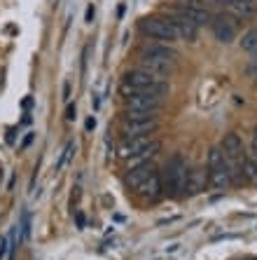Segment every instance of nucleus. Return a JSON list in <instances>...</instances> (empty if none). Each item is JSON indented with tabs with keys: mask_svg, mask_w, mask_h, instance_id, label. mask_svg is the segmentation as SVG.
<instances>
[{
	"mask_svg": "<svg viewBox=\"0 0 257 260\" xmlns=\"http://www.w3.org/2000/svg\"><path fill=\"white\" fill-rule=\"evenodd\" d=\"M168 91V82L159 75L143 71V68H133L124 75V82L120 85L122 96H133V94H152V96L162 99Z\"/></svg>",
	"mask_w": 257,
	"mask_h": 260,
	"instance_id": "1",
	"label": "nucleus"
},
{
	"mask_svg": "<svg viewBox=\"0 0 257 260\" xmlns=\"http://www.w3.org/2000/svg\"><path fill=\"white\" fill-rule=\"evenodd\" d=\"M187 159L175 152L173 157L168 159L166 171H164V190H166L171 197H182L185 194V185H187Z\"/></svg>",
	"mask_w": 257,
	"mask_h": 260,
	"instance_id": "2",
	"label": "nucleus"
},
{
	"mask_svg": "<svg viewBox=\"0 0 257 260\" xmlns=\"http://www.w3.org/2000/svg\"><path fill=\"white\" fill-rule=\"evenodd\" d=\"M208 185L215 190H227L232 185V171H229V164L222 148H210L208 150Z\"/></svg>",
	"mask_w": 257,
	"mask_h": 260,
	"instance_id": "3",
	"label": "nucleus"
},
{
	"mask_svg": "<svg viewBox=\"0 0 257 260\" xmlns=\"http://www.w3.org/2000/svg\"><path fill=\"white\" fill-rule=\"evenodd\" d=\"M140 30H143L145 36L152 38V40H157V43L171 45L178 40V33H175V28L171 26V21H168V19H162V17L143 19V21H140Z\"/></svg>",
	"mask_w": 257,
	"mask_h": 260,
	"instance_id": "4",
	"label": "nucleus"
},
{
	"mask_svg": "<svg viewBox=\"0 0 257 260\" xmlns=\"http://www.w3.org/2000/svg\"><path fill=\"white\" fill-rule=\"evenodd\" d=\"M159 150V141H152V136H136V139H124L120 143V157L124 159H133L143 152H155Z\"/></svg>",
	"mask_w": 257,
	"mask_h": 260,
	"instance_id": "5",
	"label": "nucleus"
},
{
	"mask_svg": "<svg viewBox=\"0 0 257 260\" xmlns=\"http://www.w3.org/2000/svg\"><path fill=\"white\" fill-rule=\"evenodd\" d=\"M173 10L178 14H182V17H187L190 21H194L197 26L210 24V17H213L208 7L203 5V0H182V3H178Z\"/></svg>",
	"mask_w": 257,
	"mask_h": 260,
	"instance_id": "6",
	"label": "nucleus"
},
{
	"mask_svg": "<svg viewBox=\"0 0 257 260\" xmlns=\"http://www.w3.org/2000/svg\"><path fill=\"white\" fill-rule=\"evenodd\" d=\"M140 59H152V61H162L173 66L175 59H178V52H175L171 45L166 43H145L140 47Z\"/></svg>",
	"mask_w": 257,
	"mask_h": 260,
	"instance_id": "7",
	"label": "nucleus"
},
{
	"mask_svg": "<svg viewBox=\"0 0 257 260\" xmlns=\"http://www.w3.org/2000/svg\"><path fill=\"white\" fill-rule=\"evenodd\" d=\"M208 26H210V30H213V36L225 45H229L234 38H236V21H234V17H229V14H213Z\"/></svg>",
	"mask_w": 257,
	"mask_h": 260,
	"instance_id": "8",
	"label": "nucleus"
},
{
	"mask_svg": "<svg viewBox=\"0 0 257 260\" xmlns=\"http://www.w3.org/2000/svg\"><path fill=\"white\" fill-rule=\"evenodd\" d=\"M152 132H157V117L152 120H122V134L124 139H136V136H152Z\"/></svg>",
	"mask_w": 257,
	"mask_h": 260,
	"instance_id": "9",
	"label": "nucleus"
},
{
	"mask_svg": "<svg viewBox=\"0 0 257 260\" xmlns=\"http://www.w3.org/2000/svg\"><path fill=\"white\" fill-rule=\"evenodd\" d=\"M126 110H143V113H159L162 110V99L152 94H133L124 96Z\"/></svg>",
	"mask_w": 257,
	"mask_h": 260,
	"instance_id": "10",
	"label": "nucleus"
},
{
	"mask_svg": "<svg viewBox=\"0 0 257 260\" xmlns=\"http://www.w3.org/2000/svg\"><path fill=\"white\" fill-rule=\"evenodd\" d=\"M168 21H171V26L175 28V33H178V38H185V40H197V33H199V26L194 24V21H190L187 17H182V14H178L171 7L168 10Z\"/></svg>",
	"mask_w": 257,
	"mask_h": 260,
	"instance_id": "11",
	"label": "nucleus"
},
{
	"mask_svg": "<svg viewBox=\"0 0 257 260\" xmlns=\"http://www.w3.org/2000/svg\"><path fill=\"white\" fill-rule=\"evenodd\" d=\"M155 174H157V167L150 162V159L148 162H143V164H136V167H131L129 174H126V185L136 190L140 183H145L150 176H155Z\"/></svg>",
	"mask_w": 257,
	"mask_h": 260,
	"instance_id": "12",
	"label": "nucleus"
},
{
	"mask_svg": "<svg viewBox=\"0 0 257 260\" xmlns=\"http://www.w3.org/2000/svg\"><path fill=\"white\" fill-rule=\"evenodd\" d=\"M222 7L234 19H252L257 12L255 0H234V3H227V5H222Z\"/></svg>",
	"mask_w": 257,
	"mask_h": 260,
	"instance_id": "13",
	"label": "nucleus"
},
{
	"mask_svg": "<svg viewBox=\"0 0 257 260\" xmlns=\"http://www.w3.org/2000/svg\"><path fill=\"white\" fill-rule=\"evenodd\" d=\"M208 183V171L206 169H190L187 171V185H185V194H199L206 190Z\"/></svg>",
	"mask_w": 257,
	"mask_h": 260,
	"instance_id": "14",
	"label": "nucleus"
},
{
	"mask_svg": "<svg viewBox=\"0 0 257 260\" xmlns=\"http://www.w3.org/2000/svg\"><path fill=\"white\" fill-rule=\"evenodd\" d=\"M162 178H159V171H157L155 176H150L145 183H140L136 188V192L140 194V197H145V200H159L162 197Z\"/></svg>",
	"mask_w": 257,
	"mask_h": 260,
	"instance_id": "15",
	"label": "nucleus"
},
{
	"mask_svg": "<svg viewBox=\"0 0 257 260\" xmlns=\"http://www.w3.org/2000/svg\"><path fill=\"white\" fill-rule=\"evenodd\" d=\"M138 68H143V71L152 73V75H159V78L166 80L168 71H171V66L168 63H162V61H152V59H140V66Z\"/></svg>",
	"mask_w": 257,
	"mask_h": 260,
	"instance_id": "16",
	"label": "nucleus"
},
{
	"mask_svg": "<svg viewBox=\"0 0 257 260\" xmlns=\"http://www.w3.org/2000/svg\"><path fill=\"white\" fill-rule=\"evenodd\" d=\"M241 176L252 183H257V159L252 157L250 152L243 155V159H241Z\"/></svg>",
	"mask_w": 257,
	"mask_h": 260,
	"instance_id": "17",
	"label": "nucleus"
},
{
	"mask_svg": "<svg viewBox=\"0 0 257 260\" xmlns=\"http://www.w3.org/2000/svg\"><path fill=\"white\" fill-rule=\"evenodd\" d=\"M255 45H257V28H252V30H248V33L243 36V40H241V47L248 49V52H252V49H255Z\"/></svg>",
	"mask_w": 257,
	"mask_h": 260,
	"instance_id": "18",
	"label": "nucleus"
},
{
	"mask_svg": "<svg viewBox=\"0 0 257 260\" xmlns=\"http://www.w3.org/2000/svg\"><path fill=\"white\" fill-rule=\"evenodd\" d=\"M70 152H72V143H68L66 148H63V152H61V157H59V162H56V171H61L63 167H66V162H68V157H70Z\"/></svg>",
	"mask_w": 257,
	"mask_h": 260,
	"instance_id": "19",
	"label": "nucleus"
},
{
	"mask_svg": "<svg viewBox=\"0 0 257 260\" xmlns=\"http://www.w3.org/2000/svg\"><path fill=\"white\" fill-rule=\"evenodd\" d=\"M7 248H12L10 246V242H7V239H0V260L7 258Z\"/></svg>",
	"mask_w": 257,
	"mask_h": 260,
	"instance_id": "20",
	"label": "nucleus"
},
{
	"mask_svg": "<svg viewBox=\"0 0 257 260\" xmlns=\"http://www.w3.org/2000/svg\"><path fill=\"white\" fill-rule=\"evenodd\" d=\"M94 12H96V10H94V5H89V7H87V17H84V21H87V24H91V21H94Z\"/></svg>",
	"mask_w": 257,
	"mask_h": 260,
	"instance_id": "21",
	"label": "nucleus"
},
{
	"mask_svg": "<svg viewBox=\"0 0 257 260\" xmlns=\"http://www.w3.org/2000/svg\"><path fill=\"white\" fill-rule=\"evenodd\" d=\"M75 115H78V110H75V106H68V110H66V120H75Z\"/></svg>",
	"mask_w": 257,
	"mask_h": 260,
	"instance_id": "22",
	"label": "nucleus"
},
{
	"mask_svg": "<svg viewBox=\"0 0 257 260\" xmlns=\"http://www.w3.org/2000/svg\"><path fill=\"white\" fill-rule=\"evenodd\" d=\"M96 127V120H94V117H89V120H87V129H89V132H91V129H94Z\"/></svg>",
	"mask_w": 257,
	"mask_h": 260,
	"instance_id": "23",
	"label": "nucleus"
},
{
	"mask_svg": "<svg viewBox=\"0 0 257 260\" xmlns=\"http://www.w3.org/2000/svg\"><path fill=\"white\" fill-rule=\"evenodd\" d=\"M215 3H220V5H227V3H234V0H215Z\"/></svg>",
	"mask_w": 257,
	"mask_h": 260,
	"instance_id": "24",
	"label": "nucleus"
},
{
	"mask_svg": "<svg viewBox=\"0 0 257 260\" xmlns=\"http://www.w3.org/2000/svg\"><path fill=\"white\" fill-rule=\"evenodd\" d=\"M250 54H252V59H255V61H257V45H255V49H252Z\"/></svg>",
	"mask_w": 257,
	"mask_h": 260,
	"instance_id": "25",
	"label": "nucleus"
}]
</instances>
